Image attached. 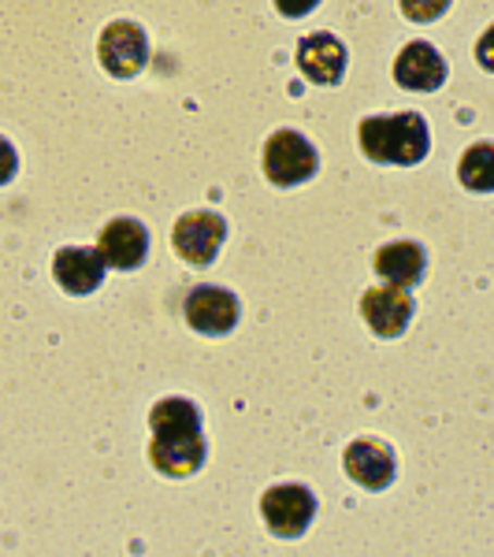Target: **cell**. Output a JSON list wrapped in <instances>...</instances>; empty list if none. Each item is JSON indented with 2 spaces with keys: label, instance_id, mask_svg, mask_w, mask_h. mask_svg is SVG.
I'll list each match as a JSON object with an SVG mask.
<instances>
[{
  "label": "cell",
  "instance_id": "16",
  "mask_svg": "<svg viewBox=\"0 0 494 557\" xmlns=\"http://www.w3.org/2000/svg\"><path fill=\"white\" fill-rule=\"evenodd\" d=\"M402 4V15L412 23H435L439 15H446L450 0H398Z\"/></svg>",
  "mask_w": 494,
  "mask_h": 557
},
{
  "label": "cell",
  "instance_id": "1",
  "mask_svg": "<svg viewBox=\"0 0 494 557\" xmlns=\"http://www.w3.org/2000/svg\"><path fill=\"white\" fill-rule=\"evenodd\" d=\"M149 461L160 475H194L205 465L201 412L186 398H164L149 412Z\"/></svg>",
  "mask_w": 494,
  "mask_h": 557
},
{
  "label": "cell",
  "instance_id": "2",
  "mask_svg": "<svg viewBox=\"0 0 494 557\" xmlns=\"http://www.w3.org/2000/svg\"><path fill=\"white\" fill-rule=\"evenodd\" d=\"M357 141H361V152L372 164H394V168L420 164L431 149L428 123L417 112L368 115V120H361V127H357Z\"/></svg>",
  "mask_w": 494,
  "mask_h": 557
},
{
  "label": "cell",
  "instance_id": "14",
  "mask_svg": "<svg viewBox=\"0 0 494 557\" xmlns=\"http://www.w3.org/2000/svg\"><path fill=\"white\" fill-rule=\"evenodd\" d=\"M428 272V253L417 242H391L375 253V275L387 286H402V290H412L417 283H424Z\"/></svg>",
  "mask_w": 494,
  "mask_h": 557
},
{
  "label": "cell",
  "instance_id": "11",
  "mask_svg": "<svg viewBox=\"0 0 494 557\" xmlns=\"http://www.w3.org/2000/svg\"><path fill=\"white\" fill-rule=\"evenodd\" d=\"M298 71L317 86H338L346 75V45L335 34H309L298 45Z\"/></svg>",
  "mask_w": 494,
  "mask_h": 557
},
{
  "label": "cell",
  "instance_id": "17",
  "mask_svg": "<svg viewBox=\"0 0 494 557\" xmlns=\"http://www.w3.org/2000/svg\"><path fill=\"white\" fill-rule=\"evenodd\" d=\"M15 172H20V157H15V146L8 138H0V186L12 183Z\"/></svg>",
  "mask_w": 494,
  "mask_h": 557
},
{
  "label": "cell",
  "instance_id": "8",
  "mask_svg": "<svg viewBox=\"0 0 494 557\" xmlns=\"http://www.w3.org/2000/svg\"><path fill=\"white\" fill-rule=\"evenodd\" d=\"M394 83L412 94H431V89H443L446 83V60L435 45L428 41H409L406 49L394 60Z\"/></svg>",
  "mask_w": 494,
  "mask_h": 557
},
{
  "label": "cell",
  "instance_id": "5",
  "mask_svg": "<svg viewBox=\"0 0 494 557\" xmlns=\"http://www.w3.org/2000/svg\"><path fill=\"white\" fill-rule=\"evenodd\" d=\"M97 60L112 78H134L149 64V38L138 23H108L97 41Z\"/></svg>",
  "mask_w": 494,
  "mask_h": 557
},
{
  "label": "cell",
  "instance_id": "12",
  "mask_svg": "<svg viewBox=\"0 0 494 557\" xmlns=\"http://www.w3.org/2000/svg\"><path fill=\"white\" fill-rule=\"evenodd\" d=\"M346 472L365 491H387L394 480V450L380 438H357L346 446Z\"/></svg>",
  "mask_w": 494,
  "mask_h": 557
},
{
  "label": "cell",
  "instance_id": "18",
  "mask_svg": "<svg viewBox=\"0 0 494 557\" xmlns=\"http://www.w3.org/2000/svg\"><path fill=\"white\" fill-rule=\"evenodd\" d=\"M320 0H275V8H280V15H286V20H305Z\"/></svg>",
  "mask_w": 494,
  "mask_h": 557
},
{
  "label": "cell",
  "instance_id": "4",
  "mask_svg": "<svg viewBox=\"0 0 494 557\" xmlns=\"http://www.w3.org/2000/svg\"><path fill=\"white\" fill-rule=\"evenodd\" d=\"M264 175L275 186H298L317 175V149L298 131H275L264 141Z\"/></svg>",
  "mask_w": 494,
  "mask_h": 557
},
{
  "label": "cell",
  "instance_id": "3",
  "mask_svg": "<svg viewBox=\"0 0 494 557\" xmlns=\"http://www.w3.org/2000/svg\"><path fill=\"white\" fill-rule=\"evenodd\" d=\"M260 517H264L268 532L280 539H298L309 532L312 517H317V498L301 483H280L268 487L260 498Z\"/></svg>",
  "mask_w": 494,
  "mask_h": 557
},
{
  "label": "cell",
  "instance_id": "6",
  "mask_svg": "<svg viewBox=\"0 0 494 557\" xmlns=\"http://www.w3.org/2000/svg\"><path fill=\"white\" fill-rule=\"evenodd\" d=\"M223 238H227V220L215 212H186L178 215L172 231L175 253L194 268H209L215 253H220Z\"/></svg>",
  "mask_w": 494,
  "mask_h": 557
},
{
  "label": "cell",
  "instance_id": "7",
  "mask_svg": "<svg viewBox=\"0 0 494 557\" xmlns=\"http://www.w3.org/2000/svg\"><path fill=\"white\" fill-rule=\"evenodd\" d=\"M183 317L197 335H231L238 327L242 309L235 294L223 286H197L183 305Z\"/></svg>",
  "mask_w": 494,
  "mask_h": 557
},
{
  "label": "cell",
  "instance_id": "15",
  "mask_svg": "<svg viewBox=\"0 0 494 557\" xmlns=\"http://www.w3.org/2000/svg\"><path fill=\"white\" fill-rule=\"evenodd\" d=\"M457 178L472 194H494V141H476L472 149H465Z\"/></svg>",
  "mask_w": 494,
  "mask_h": 557
},
{
  "label": "cell",
  "instance_id": "9",
  "mask_svg": "<svg viewBox=\"0 0 494 557\" xmlns=\"http://www.w3.org/2000/svg\"><path fill=\"white\" fill-rule=\"evenodd\" d=\"M97 253L104 257L108 268L115 272H134L146 264L149 257V231L138 220H112L104 223L101 238H97Z\"/></svg>",
  "mask_w": 494,
  "mask_h": 557
},
{
  "label": "cell",
  "instance_id": "19",
  "mask_svg": "<svg viewBox=\"0 0 494 557\" xmlns=\"http://www.w3.org/2000/svg\"><path fill=\"white\" fill-rule=\"evenodd\" d=\"M476 60H480L483 71H494V26H487L483 38L476 41Z\"/></svg>",
  "mask_w": 494,
  "mask_h": 557
},
{
  "label": "cell",
  "instance_id": "10",
  "mask_svg": "<svg viewBox=\"0 0 494 557\" xmlns=\"http://www.w3.org/2000/svg\"><path fill=\"white\" fill-rule=\"evenodd\" d=\"M361 317L372 327V335L380 338H398L406 335L412 320V298L402 286H372L361 298Z\"/></svg>",
  "mask_w": 494,
  "mask_h": 557
},
{
  "label": "cell",
  "instance_id": "13",
  "mask_svg": "<svg viewBox=\"0 0 494 557\" xmlns=\"http://www.w3.org/2000/svg\"><path fill=\"white\" fill-rule=\"evenodd\" d=\"M104 268H108L104 257L97 249H83V246H67L52 257V278L67 294H75V298H86V294H94L101 286Z\"/></svg>",
  "mask_w": 494,
  "mask_h": 557
}]
</instances>
